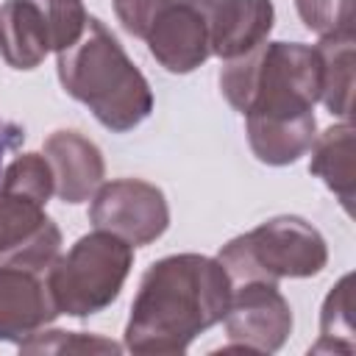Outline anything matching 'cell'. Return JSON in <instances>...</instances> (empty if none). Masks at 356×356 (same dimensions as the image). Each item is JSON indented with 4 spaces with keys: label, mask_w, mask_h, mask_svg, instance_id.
Masks as SVG:
<instances>
[{
    "label": "cell",
    "mask_w": 356,
    "mask_h": 356,
    "mask_svg": "<svg viewBox=\"0 0 356 356\" xmlns=\"http://www.w3.org/2000/svg\"><path fill=\"white\" fill-rule=\"evenodd\" d=\"M231 278L217 259L164 256L147 267L125 325L131 353H184L189 342L225 317Z\"/></svg>",
    "instance_id": "cell-1"
},
{
    "label": "cell",
    "mask_w": 356,
    "mask_h": 356,
    "mask_svg": "<svg viewBox=\"0 0 356 356\" xmlns=\"http://www.w3.org/2000/svg\"><path fill=\"white\" fill-rule=\"evenodd\" d=\"M220 89L248 122L312 117L323 89L320 53L300 42H261L222 67Z\"/></svg>",
    "instance_id": "cell-2"
},
{
    "label": "cell",
    "mask_w": 356,
    "mask_h": 356,
    "mask_svg": "<svg viewBox=\"0 0 356 356\" xmlns=\"http://www.w3.org/2000/svg\"><path fill=\"white\" fill-rule=\"evenodd\" d=\"M56 67L64 92L83 103L108 131L125 134L153 111L147 78L97 17H89L81 36L58 50Z\"/></svg>",
    "instance_id": "cell-3"
},
{
    "label": "cell",
    "mask_w": 356,
    "mask_h": 356,
    "mask_svg": "<svg viewBox=\"0 0 356 356\" xmlns=\"http://www.w3.org/2000/svg\"><path fill=\"white\" fill-rule=\"evenodd\" d=\"M231 284L317 275L328 261L325 239L300 217H273L217 253Z\"/></svg>",
    "instance_id": "cell-4"
},
{
    "label": "cell",
    "mask_w": 356,
    "mask_h": 356,
    "mask_svg": "<svg viewBox=\"0 0 356 356\" xmlns=\"http://www.w3.org/2000/svg\"><path fill=\"white\" fill-rule=\"evenodd\" d=\"M134 248L111 231L81 236L67 256H58L44 273L58 314L89 317L111 306L131 273Z\"/></svg>",
    "instance_id": "cell-5"
},
{
    "label": "cell",
    "mask_w": 356,
    "mask_h": 356,
    "mask_svg": "<svg viewBox=\"0 0 356 356\" xmlns=\"http://www.w3.org/2000/svg\"><path fill=\"white\" fill-rule=\"evenodd\" d=\"M89 220L100 231H111L128 245H150L170 225V206L159 186L139 178L100 184L92 195Z\"/></svg>",
    "instance_id": "cell-6"
},
{
    "label": "cell",
    "mask_w": 356,
    "mask_h": 356,
    "mask_svg": "<svg viewBox=\"0 0 356 356\" xmlns=\"http://www.w3.org/2000/svg\"><path fill=\"white\" fill-rule=\"evenodd\" d=\"M225 331L239 350L275 353L292 334V309L270 281H242L231 289L225 309Z\"/></svg>",
    "instance_id": "cell-7"
},
{
    "label": "cell",
    "mask_w": 356,
    "mask_h": 356,
    "mask_svg": "<svg viewBox=\"0 0 356 356\" xmlns=\"http://www.w3.org/2000/svg\"><path fill=\"white\" fill-rule=\"evenodd\" d=\"M61 231L44 214V206L0 189V264H17L47 273L58 259Z\"/></svg>",
    "instance_id": "cell-8"
},
{
    "label": "cell",
    "mask_w": 356,
    "mask_h": 356,
    "mask_svg": "<svg viewBox=\"0 0 356 356\" xmlns=\"http://www.w3.org/2000/svg\"><path fill=\"white\" fill-rule=\"evenodd\" d=\"M203 14L209 50L225 61L267 42L275 19L270 0H195Z\"/></svg>",
    "instance_id": "cell-9"
},
{
    "label": "cell",
    "mask_w": 356,
    "mask_h": 356,
    "mask_svg": "<svg viewBox=\"0 0 356 356\" xmlns=\"http://www.w3.org/2000/svg\"><path fill=\"white\" fill-rule=\"evenodd\" d=\"M58 317L44 273L0 264V339L22 342Z\"/></svg>",
    "instance_id": "cell-10"
},
{
    "label": "cell",
    "mask_w": 356,
    "mask_h": 356,
    "mask_svg": "<svg viewBox=\"0 0 356 356\" xmlns=\"http://www.w3.org/2000/svg\"><path fill=\"white\" fill-rule=\"evenodd\" d=\"M145 42L153 58L167 72H175V75L192 72L211 56L206 22L195 0H172L156 17Z\"/></svg>",
    "instance_id": "cell-11"
},
{
    "label": "cell",
    "mask_w": 356,
    "mask_h": 356,
    "mask_svg": "<svg viewBox=\"0 0 356 356\" xmlns=\"http://www.w3.org/2000/svg\"><path fill=\"white\" fill-rule=\"evenodd\" d=\"M53 172V192L64 203L89 200L103 184V156L100 147L78 131H56L44 139V153Z\"/></svg>",
    "instance_id": "cell-12"
},
{
    "label": "cell",
    "mask_w": 356,
    "mask_h": 356,
    "mask_svg": "<svg viewBox=\"0 0 356 356\" xmlns=\"http://www.w3.org/2000/svg\"><path fill=\"white\" fill-rule=\"evenodd\" d=\"M53 50V28L42 3L6 0L0 6V56L14 70H33Z\"/></svg>",
    "instance_id": "cell-13"
},
{
    "label": "cell",
    "mask_w": 356,
    "mask_h": 356,
    "mask_svg": "<svg viewBox=\"0 0 356 356\" xmlns=\"http://www.w3.org/2000/svg\"><path fill=\"white\" fill-rule=\"evenodd\" d=\"M309 170L323 178V184L339 197L345 211L353 206V186H356V164H353V125L342 122L312 142V164Z\"/></svg>",
    "instance_id": "cell-14"
},
{
    "label": "cell",
    "mask_w": 356,
    "mask_h": 356,
    "mask_svg": "<svg viewBox=\"0 0 356 356\" xmlns=\"http://www.w3.org/2000/svg\"><path fill=\"white\" fill-rule=\"evenodd\" d=\"M317 136V120L300 117L286 122H248V142L259 161L284 167L298 161Z\"/></svg>",
    "instance_id": "cell-15"
},
{
    "label": "cell",
    "mask_w": 356,
    "mask_h": 356,
    "mask_svg": "<svg viewBox=\"0 0 356 356\" xmlns=\"http://www.w3.org/2000/svg\"><path fill=\"white\" fill-rule=\"evenodd\" d=\"M323 64L320 100L325 108L342 120L353 108V33L350 36H323L317 44Z\"/></svg>",
    "instance_id": "cell-16"
},
{
    "label": "cell",
    "mask_w": 356,
    "mask_h": 356,
    "mask_svg": "<svg viewBox=\"0 0 356 356\" xmlns=\"http://www.w3.org/2000/svg\"><path fill=\"white\" fill-rule=\"evenodd\" d=\"M353 275H342L339 284L328 292L320 314V339L312 345V353H353V298H350Z\"/></svg>",
    "instance_id": "cell-17"
},
{
    "label": "cell",
    "mask_w": 356,
    "mask_h": 356,
    "mask_svg": "<svg viewBox=\"0 0 356 356\" xmlns=\"http://www.w3.org/2000/svg\"><path fill=\"white\" fill-rule=\"evenodd\" d=\"M0 189H8V192H17V195H25L36 203H47V197L53 195V172H50V164L42 153H22L17 156L3 178H0Z\"/></svg>",
    "instance_id": "cell-18"
},
{
    "label": "cell",
    "mask_w": 356,
    "mask_h": 356,
    "mask_svg": "<svg viewBox=\"0 0 356 356\" xmlns=\"http://www.w3.org/2000/svg\"><path fill=\"white\" fill-rule=\"evenodd\" d=\"M303 25L320 36L353 33V0H295Z\"/></svg>",
    "instance_id": "cell-19"
},
{
    "label": "cell",
    "mask_w": 356,
    "mask_h": 356,
    "mask_svg": "<svg viewBox=\"0 0 356 356\" xmlns=\"http://www.w3.org/2000/svg\"><path fill=\"white\" fill-rule=\"evenodd\" d=\"M22 353H120V345L103 337L72 334V331H36L19 342Z\"/></svg>",
    "instance_id": "cell-20"
},
{
    "label": "cell",
    "mask_w": 356,
    "mask_h": 356,
    "mask_svg": "<svg viewBox=\"0 0 356 356\" xmlns=\"http://www.w3.org/2000/svg\"><path fill=\"white\" fill-rule=\"evenodd\" d=\"M172 0H114V14L122 22V28L131 36L145 39L156 17L170 6Z\"/></svg>",
    "instance_id": "cell-21"
},
{
    "label": "cell",
    "mask_w": 356,
    "mask_h": 356,
    "mask_svg": "<svg viewBox=\"0 0 356 356\" xmlns=\"http://www.w3.org/2000/svg\"><path fill=\"white\" fill-rule=\"evenodd\" d=\"M19 139H22V131H19L17 125L0 120V167H3V156H6Z\"/></svg>",
    "instance_id": "cell-22"
},
{
    "label": "cell",
    "mask_w": 356,
    "mask_h": 356,
    "mask_svg": "<svg viewBox=\"0 0 356 356\" xmlns=\"http://www.w3.org/2000/svg\"><path fill=\"white\" fill-rule=\"evenodd\" d=\"M42 6L47 11H78V8H83L81 0H42Z\"/></svg>",
    "instance_id": "cell-23"
}]
</instances>
